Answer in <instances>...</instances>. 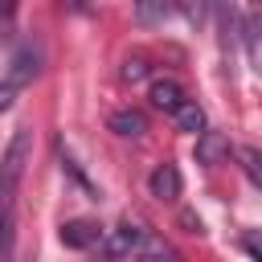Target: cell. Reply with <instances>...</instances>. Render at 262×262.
I'll list each match as a JSON object with an SVG mask.
<instances>
[{
    "label": "cell",
    "instance_id": "cell-1",
    "mask_svg": "<svg viewBox=\"0 0 262 262\" xmlns=\"http://www.w3.org/2000/svg\"><path fill=\"white\" fill-rule=\"evenodd\" d=\"M37 74H41V41H37V37H29V41H20V45L8 53L4 90H0V111H8V106L16 102V90H20V86H29Z\"/></svg>",
    "mask_w": 262,
    "mask_h": 262
},
{
    "label": "cell",
    "instance_id": "cell-2",
    "mask_svg": "<svg viewBox=\"0 0 262 262\" xmlns=\"http://www.w3.org/2000/svg\"><path fill=\"white\" fill-rule=\"evenodd\" d=\"M25 156H29V127L12 131L8 147H4V164H0V196H4V205L16 201V180L25 172Z\"/></svg>",
    "mask_w": 262,
    "mask_h": 262
},
{
    "label": "cell",
    "instance_id": "cell-3",
    "mask_svg": "<svg viewBox=\"0 0 262 262\" xmlns=\"http://www.w3.org/2000/svg\"><path fill=\"white\" fill-rule=\"evenodd\" d=\"M57 237L66 250H90V246H102V225L90 217H74V221H61Z\"/></svg>",
    "mask_w": 262,
    "mask_h": 262
},
{
    "label": "cell",
    "instance_id": "cell-4",
    "mask_svg": "<svg viewBox=\"0 0 262 262\" xmlns=\"http://www.w3.org/2000/svg\"><path fill=\"white\" fill-rule=\"evenodd\" d=\"M143 242H147V229H143L139 221H119L115 233L102 242V250H106L111 258H123V254H139Z\"/></svg>",
    "mask_w": 262,
    "mask_h": 262
},
{
    "label": "cell",
    "instance_id": "cell-5",
    "mask_svg": "<svg viewBox=\"0 0 262 262\" xmlns=\"http://www.w3.org/2000/svg\"><path fill=\"white\" fill-rule=\"evenodd\" d=\"M147 188H151V196H156V201H176V196H180V188H184L180 168H176V164H156V172L147 176Z\"/></svg>",
    "mask_w": 262,
    "mask_h": 262
},
{
    "label": "cell",
    "instance_id": "cell-6",
    "mask_svg": "<svg viewBox=\"0 0 262 262\" xmlns=\"http://www.w3.org/2000/svg\"><path fill=\"white\" fill-rule=\"evenodd\" d=\"M147 98H151V106L164 111V115H176V111L184 106V90H180V82H172V78H156L151 90H147Z\"/></svg>",
    "mask_w": 262,
    "mask_h": 262
},
{
    "label": "cell",
    "instance_id": "cell-7",
    "mask_svg": "<svg viewBox=\"0 0 262 262\" xmlns=\"http://www.w3.org/2000/svg\"><path fill=\"white\" fill-rule=\"evenodd\" d=\"M225 156H229V139H225L221 131H201V135H196V164L217 168Z\"/></svg>",
    "mask_w": 262,
    "mask_h": 262
},
{
    "label": "cell",
    "instance_id": "cell-8",
    "mask_svg": "<svg viewBox=\"0 0 262 262\" xmlns=\"http://www.w3.org/2000/svg\"><path fill=\"white\" fill-rule=\"evenodd\" d=\"M106 127H111L115 135H123V139H139V135L147 131V119H143L139 111H131V106H123V111H115V115L106 119Z\"/></svg>",
    "mask_w": 262,
    "mask_h": 262
},
{
    "label": "cell",
    "instance_id": "cell-9",
    "mask_svg": "<svg viewBox=\"0 0 262 262\" xmlns=\"http://www.w3.org/2000/svg\"><path fill=\"white\" fill-rule=\"evenodd\" d=\"M242 37H246V49H250L254 70L262 74V8H258V4L246 12V29H242Z\"/></svg>",
    "mask_w": 262,
    "mask_h": 262
},
{
    "label": "cell",
    "instance_id": "cell-10",
    "mask_svg": "<svg viewBox=\"0 0 262 262\" xmlns=\"http://www.w3.org/2000/svg\"><path fill=\"white\" fill-rule=\"evenodd\" d=\"M176 8H180V0H135V20L139 25H164Z\"/></svg>",
    "mask_w": 262,
    "mask_h": 262
},
{
    "label": "cell",
    "instance_id": "cell-11",
    "mask_svg": "<svg viewBox=\"0 0 262 262\" xmlns=\"http://www.w3.org/2000/svg\"><path fill=\"white\" fill-rule=\"evenodd\" d=\"M172 119H176V127L188 131V135H201V131H205V111H201L196 102H188V98H184V106H180Z\"/></svg>",
    "mask_w": 262,
    "mask_h": 262
},
{
    "label": "cell",
    "instance_id": "cell-12",
    "mask_svg": "<svg viewBox=\"0 0 262 262\" xmlns=\"http://www.w3.org/2000/svg\"><path fill=\"white\" fill-rule=\"evenodd\" d=\"M57 160H61V172H66V176H70V180H74V184H78V188H82L86 196H94V201H98V188H94V184L86 180V172L78 168V160H74V156H70L66 147H57Z\"/></svg>",
    "mask_w": 262,
    "mask_h": 262
},
{
    "label": "cell",
    "instance_id": "cell-13",
    "mask_svg": "<svg viewBox=\"0 0 262 262\" xmlns=\"http://www.w3.org/2000/svg\"><path fill=\"white\" fill-rule=\"evenodd\" d=\"M237 160H242V172L250 176V184L262 188V151H258V147H242Z\"/></svg>",
    "mask_w": 262,
    "mask_h": 262
},
{
    "label": "cell",
    "instance_id": "cell-14",
    "mask_svg": "<svg viewBox=\"0 0 262 262\" xmlns=\"http://www.w3.org/2000/svg\"><path fill=\"white\" fill-rule=\"evenodd\" d=\"M119 74H123V82H143V78H147V61H143V57H127Z\"/></svg>",
    "mask_w": 262,
    "mask_h": 262
},
{
    "label": "cell",
    "instance_id": "cell-15",
    "mask_svg": "<svg viewBox=\"0 0 262 262\" xmlns=\"http://www.w3.org/2000/svg\"><path fill=\"white\" fill-rule=\"evenodd\" d=\"M139 254H147V258H172V246L168 242H160V237H151L147 233V242L139 246Z\"/></svg>",
    "mask_w": 262,
    "mask_h": 262
},
{
    "label": "cell",
    "instance_id": "cell-16",
    "mask_svg": "<svg viewBox=\"0 0 262 262\" xmlns=\"http://www.w3.org/2000/svg\"><path fill=\"white\" fill-rule=\"evenodd\" d=\"M242 250H246L250 258H262V229H246V233H242Z\"/></svg>",
    "mask_w": 262,
    "mask_h": 262
},
{
    "label": "cell",
    "instance_id": "cell-17",
    "mask_svg": "<svg viewBox=\"0 0 262 262\" xmlns=\"http://www.w3.org/2000/svg\"><path fill=\"white\" fill-rule=\"evenodd\" d=\"M180 225H184L188 233H205V225H201V217H196L192 209H184V213H180Z\"/></svg>",
    "mask_w": 262,
    "mask_h": 262
},
{
    "label": "cell",
    "instance_id": "cell-18",
    "mask_svg": "<svg viewBox=\"0 0 262 262\" xmlns=\"http://www.w3.org/2000/svg\"><path fill=\"white\" fill-rule=\"evenodd\" d=\"M12 16H16V0H4V37H12Z\"/></svg>",
    "mask_w": 262,
    "mask_h": 262
}]
</instances>
